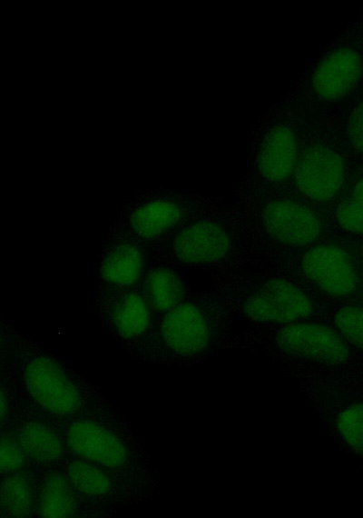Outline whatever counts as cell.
Listing matches in <instances>:
<instances>
[{
  "instance_id": "cell-11",
  "label": "cell",
  "mask_w": 363,
  "mask_h": 518,
  "mask_svg": "<svg viewBox=\"0 0 363 518\" xmlns=\"http://www.w3.org/2000/svg\"><path fill=\"white\" fill-rule=\"evenodd\" d=\"M243 310L256 321L291 323L308 316L312 305L293 284L272 279L260 284L246 299Z\"/></svg>"
},
{
  "instance_id": "cell-24",
  "label": "cell",
  "mask_w": 363,
  "mask_h": 518,
  "mask_svg": "<svg viewBox=\"0 0 363 518\" xmlns=\"http://www.w3.org/2000/svg\"><path fill=\"white\" fill-rule=\"evenodd\" d=\"M0 378H1V426L4 428L10 419V416L15 407L18 398V389L15 379L4 366L0 365Z\"/></svg>"
},
{
  "instance_id": "cell-25",
  "label": "cell",
  "mask_w": 363,
  "mask_h": 518,
  "mask_svg": "<svg viewBox=\"0 0 363 518\" xmlns=\"http://www.w3.org/2000/svg\"><path fill=\"white\" fill-rule=\"evenodd\" d=\"M348 133L353 146L363 153V103L352 112L348 120Z\"/></svg>"
},
{
  "instance_id": "cell-10",
  "label": "cell",
  "mask_w": 363,
  "mask_h": 518,
  "mask_svg": "<svg viewBox=\"0 0 363 518\" xmlns=\"http://www.w3.org/2000/svg\"><path fill=\"white\" fill-rule=\"evenodd\" d=\"M34 517L105 518L74 489L60 465L36 470Z\"/></svg>"
},
{
  "instance_id": "cell-8",
  "label": "cell",
  "mask_w": 363,
  "mask_h": 518,
  "mask_svg": "<svg viewBox=\"0 0 363 518\" xmlns=\"http://www.w3.org/2000/svg\"><path fill=\"white\" fill-rule=\"evenodd\" d=\"M6 427L15 433L31 467L36 470L59 466L68 454L59 427L20 394Z\"/></svg>"
},
{
  "instance_id": "cell-3",
  "label": "cell",
  "mask_w": 363,
  "mask_h": 518,
  "mask_svg": "<svg viewBox=\"0 0 363 518\" xmlns=\"http://www.w3.org/2000/svg\"><path fill=\"white\" fill-rule=\"evenodd\" d=\"M215 334L210 304L187 298L155 322L150 337L132 358L159 365L188 364L207 354Z\"/></svg>"
},
{
  "instance_id": "cell-16",
  "label": "cell",
  "mask_w": 363,
  "mask_h": 518,
  "mask_svg": "<svg viewBox=\"0 0 363 518\" xmlns=\"http://www.w3.org/2000/svg\"><path fill=\"white\" fill-rule=\"evenodd\" d=\"M263 219L270 234L289 245L309 244L320 232L319 221L311 211L288 200L269 204L264 210Z\"/></svg>"
},
{
  "instance_id": "cell-12",
  "label": "cell",
  "mask_w": 363,
  "mask_h": 518,
  "mask_svg": "<svg viewBox=\"0 0 363 518\" xmlns=\"http://www.w3.org/2000/svg\"><path fill=\"white\" fill-rule=\"evenodd\" d=\"M283 352L327 364H338L348 357V348L334 330L314 324H296L282 328L277 337Z\"/></svg>"
},
{
  "instance_id": "cell-22",
  "label": "cell",
  "mask_w": 363,
  "mask_h": 518,
  "mask_svg": "<svg viewBox=\"0 0 363 518\" xmlns=\"http://www.w3.org/2000/svg\"><path fill=\"white\" fill-rule=\"evenodd\" d=\"M338 429L352 449L363 453V403L346 408L338 418Z\"/></svg>"
},
{
  "instance_id": "cell-1",
  "label": "cell",
  "mask_w": 363,
  "mask_h": 518,
  "mask_svg": "<svg viewBox=\"0 0 363 518\" xmlns=\"http://www.w3.org/2000/svg\"><path fill=\"white\" fill-rule=\"evenodd\" d=\"M0 365L14 375L18 393L57 426L115 408L100 388L63 359L1 317Z\"/></svg>"
},
{
  "instance_id": "cell-7",
  "label": "cell",
  "mask_w": 363,
  "mask_h": 518,
  "mask_svg": "<svg viewBox=\"0 0 363 518\" xmlns=\"http://www.w3.org/2000/svg\"><path fill=\"white\" fill-rule=\"evenodd\" d=\"M60 466L74 489L104 517L151 500L117 474L94 463L68 453Z\"/></svg>"
},
{
  "instance_id": "cell-15",
  "label": "cell",
  "mask_w": 363,
  "mask_h": 518,
  "mask_svg": "<svg viewBox=\"0 0 363 518\" xmlns=\"http://www.w3.org/2000/svg\"><path fill=\"white\" fill-rule=\"evenodd\" d=\"M176 266L150 251L139 289L150 306L154 324L188 298L186 283Z\"/></svg>"
},
{
  "instance_id": "cell-19",
  "label": "cell",
  "mask_w": 363,
  "mask_h": 518,
  "mask_svg": "<svg viewBox=\"0 0 363 518\" xmlns=\"http://www.w3.org/2000/svg\"><path fill=\"white\" fill-rule=\"evenodd\" d=\"M36 469L1 475V517H34Z\"/></svg>"
},
{
  "instance_id": "cell-6",
  "label": "cell",
  "mask_w": 363,
  "mask_h": 518,
  "mask_svg": "<svg viewBox=\"0 0 363 518\" xmlns=\"http://www.w3.org/2000/svg\"><path fill=\"white\" fill-rule=\"evenodd\" d=\"M231 247L225 229L215 221L191 218L150 251L173 264L207 266L225 259Z\"/></svg>"
},
{
  "instance_id": "cell-20",
  "label": "cell",
  "mask_w": 363,
  "mask_h": 518,
  "mask_svg": "<svg viewBox=\"0 0 363 518\" xmlns=\"http://www.w3.org/2000/svg\"><path fill=\"white\" fill-rule=\"evenodd\" d=\"M1 431L0 473L1 475L23 471L31 467L25 453L15 433L8 427Z\"/></svg>"
},
{
  "instance_id": "cell-4",
  "label": "cell",
  "mask_w": 363,
  "mask_h": 518,
  "mask_svg": "<svg viewBox=\"0 0 363 518\" xmlns=\"http://www.w3.org/2000/svg\"><path fill=\"white\" fill-rule=\"evenodd\" d=\"M94 312L106 332L132 357L150 337L153 314L139 288L95 283Z\"/></svg>"
},
{
  "instance_id": "cell-23",
  "label": "cell",
  "mask_w": 363,
  "mask_h": 518,
  "mask_svg": "<svg viewBox=\"0 0 363 518\" xmlns=\"http://www.w3.org/2000/svg\"><path fill=\"white\" fill-rule=\"evenodd\" d=\"M335 324L344 338L363 349V307L340 308L336 314Z\"/></svg>"
},
{
  "instance_id": "cell-2",
  "label": "cell",
  "mask_w": 363,
  "mask_h": 518,
  "mask_svg": "<svg viewBox=\"0 0 363 518\" xmlns=\"http://www.w3.org/2000/svg\"><path fill=\"white\" fill-rule=\"evenodd\" d=\"M58 427L69 454L108 469L151 500L159 493L160 475L150 454L116 408Z\"/></svg>"
},
{
  "instance_id": "cell-13",
  "label": "cell",
  "mask_w": 363,
  "mask_h": 518,
  "mask_svg": "<svg viewBox=\"0 0 363 518\" xmlns=\"http://www.w3.org/2000/svg\"><path fill=\"white\" fill-rule=\"evenodd\" d=\"M299 189L308 197L323 201L333 197L344 181V164L333 150L312 145L299 156L295 168Z\"/></svg>"
},
{
  "instance_id": "cell-17",
  "label": "cell",
  "mask_w": 363,
  "mask_h": 518,
  "mask_svg": "<svg viewBox=\"0 0 363 518\" xmlns=\"http://www.w3.org/2000/svg\"><path fill=\"white\" fill-rule=\"evenodd\" d=\"M362 74L359 55L350 48L331 52L318 65L312 84L322 98L334 100L347 95L358 83Z\"/></svg>"
},
{
  "instance_id": "cell-18",
  "label": "cell",
  "mask_w": 363,
  "mask_h": 518,
  "mask_svg": "<svg viewBox=\"0 0 363 518\" xmlns=\"http://www.w3.org/2000/svg\"><path fill=\"white\" fill-rule=\"evenodd\" d=\"M298 159L296 139L289 127L278 125L266 134L259 154V167L265 178L285 180L295 170Z\"/></svg>"
},
{
  "instance_id": "cell-5",
  "label": "cell",
  "mask_w": 363,
  "mask_h": 518,
  "mask_svg": "<svg viewBox=\"0 0 363 518\" xmlns=\"http://www.w3.org/2000/svg\"><path fill=\"white\" fill-rule=\"evenodd\" d=\"M191 218L186 202L160 189L141 192L126 201L112 224L150 248Z\"/></svg>"
},
{
  "instance_id": "cell-14",
  "label": "cell",
  "mask_w": 363,
  "mask_h": 518,
  "mask_svg": "<svg viewBox=\"0 0 363 518\" xmlns=\"http://www.w3.org/2000/svg\"><path fill=\"white\" fill-rule=\"evenodd\" d=\"M306 275L320 289L333 296H347L357 284L353 264L341 248L319 245L309 249L302 259Z\"/></svg>"
},
{
  "instance_id": "cell-9",
  "label": "cell",
  "mask_w": 363,
  "mask_h": 518,
  "mask_svg": "<svg viewBox=\"0 0 363 518\" xmlns=\"http://www.w3.org/2000/svg\"><path fill=\"white\" fill-rule=\"evenodd\" d=\"M149 254L146 244L112 224L96 256V283L139 288Z\"/></svg>"
},
{
  "instance_id": "cell-21",
  "label": "cell",
  "mask_w": 363,
  "mask_h": 518,
  "mask_svg": "<svg viewBox=\"0 0 363 518\" xmlns=\"http://www.w3.org/2000/svg\"><path fill=\"white\" fill-rule=\"evenodd\" d=\"M337 219L345 230L363 234V178L339 204Z\"/></svg>"
}]
</instances>
